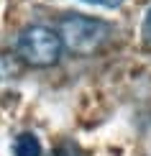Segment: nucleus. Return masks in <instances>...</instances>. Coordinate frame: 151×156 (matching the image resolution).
<instances>
[{
  "label": "nucleus",
  "instance_id": "obj_1",
  "mask_svg": "<svg viewBox=\"0 0 151 156\" xmlns=\"http://www.w3.org/2000/svg\"><path fill=\"white\" fill-rule=\"evenodd\" d=\"M64 41L59 31L49 26H26L16 38V54L21 56L23 64L36 69H46L62 59Z\"/></svg>",
  "mask_w": 151,
  "mask_h": 156
},
{
  "label": "nucleus",
  "instance_id": "obj_2",
  "mask_svg": "<svg viewBox=\"0 0 151 156\" xmlns=\"http://www.w3.org/2000/svg\"><path fill=\"white\" fill-rule=\"evenodd\" d=\"M59 36L64 41V49H69L77 56H90L92 51H97L108 41L110 36V26L97 18H87V16H64L59 23Z\"/></svg>",
  "mask_w": 151,
  "mask_h": 156
},
{
  "label": "nucleus",
  "instance_id": "obj_3",
  "mask_svg": "<svg viewBox=\"0 0 151 156\" xmlns=\"http://www.w3.org/2000/svg\"><path fill=\"white\" fill-rule=\"evenodd\" d=\"M13 156H41V144L34 133H21L13 141Z\"/></svg>",
  "mask_w": 151,
  "mask_h": 156
},
{
  "label": "nucleus",
  "instance_id": "obj_4",
  "mask_svg": "<svg viewBox=\"0 0 151 156\" xmlns=\"http://www.w3.org/2000/svg\"><path fill=\"white\" fill-rule=\"evenodd\" d=\"M84 3H90V5H100V8H118L123 0H84Z\"/></svg>",
  "mask_w": 151,
  "mask_h": 156
},
{
  "label": "nucleus",
  "instance_id": "obj_5",
  "mask_svg": "<svg viewBox=\"0 0 151 156\" xmlns=\"http://www.w3.org/2000/svg\"><path fill=\"white\" fill-rule=\"evenodd\" d=\"M56 156H80V154H77V148L74 146H62V148H59V151H56Z\"/></svg>",
  "mask_w": 151,
  "mask_h": 156
},
{
  "label": "nucleus",
  "instance_id": "obj_6",
  "mask_svg": "<svg viewBox=\"0 0 151 156\" xmlns=\"http://www.w3.org/2000/svg\"><path fill=\"white\" fill-rule=\"evenodd\" d=\"M146 34H149V38H151V10H149V16H146Z\"/></svg>",
  "mask_w": 151,
  "mask_h": 156
}]
</instances>
